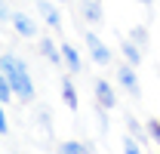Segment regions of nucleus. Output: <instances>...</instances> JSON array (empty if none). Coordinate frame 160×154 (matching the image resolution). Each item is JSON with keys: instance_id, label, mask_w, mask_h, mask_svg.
Instances as JSON below:
<instances>
[{"instance_id": "7", "label": "nucleus", "mask_w": 160, "mask_h": 154, "mask_svg": "<svg viewBox=\"0 0 160 154\" xmlns=\"http://www.w3.org/2000/svg\"><path fill=\"white\" fill-rule=\"evenodd\" d=\"M37 13L43 19V25H49V28H59L62 25V16H59V9L52 6V0H37Z\"/></svg>"}, {"instance_id": "15", "label": "nucleus", "mask_w": 160, "mask_h": 154, "mask_svg": "<svg viewBox=\"0 0 160 154\" xmlns=\"http://www.w3.org/2000/svg\"><path fill=\"white\" fill-rule=\"evenodd\" d=\"M145 130H148V139L157 145V151H160V120H148V126H145Z\"/></svg>"}, {"instance_id": "4", "label": "nucleus", "mask_w": 160, "mask_h": 154, "mask_svg": "<svg viewBox=\"0 0 160 154\" xmlns=\"http://www.w3.org/2000/svg\"><path fill=\"white\" fill-rule=\"evenodd\" d=\"M92 93H96V102H99V108L105 111H111V108H117V96H114V86L105 80V77H96V83H92Z\"/></svg>"}, {"instance_id": "13", "label": "nucleus", "mask_w": 160, "mask_h": 154, "mask_svg": "<svg viewBox=\"0 0 160 154\" xmlns=\"http://www.w3.org/2000/svg\"><path fill=\"white\" fill-rule=\"evenodd\" d=\"M126 136H132V139L145 142V139H148V130H142V123H139L132 114H129V117H126Z\"/></svg>"}, {"instance_id": "6", "label": "nucleus", "mask_w": 160, "mask_h": 154, "mask_svg": "<svg viewBox=\"0 0 160 154\" xmlns=\"http://www.w3.org/2000/svg\"><path fill=\"white\" fill-rule=\"evenodd\" d=\"M62 56H65V68H68V74H80V71H83V59H80L77 46L62 43Z\"/></svg>"}, {"instance_id": "17", "label": "nucleus", "mask_w": 160, "mask_h": 154, "mask_svg": "<svg viewBox=\"0 0 160 154\" xmlns=\"http://www.w3.org/2000/svg\"><path fill=\"white\" fill-rule=\"evenodd\" d=\"M129 40H132V43H139V46H148V31H145V28H132V31H129Z\"/></svg>"}, {"instance_id": "10", "label": "nucleus", "mask_w": 160, "mask_h": 154, "mask_svg": "<svg viewBox=\"0 0 160 154\" xmlns=\"http://www.w3.org/2000/svg\"><path fill=\"white\" fill-rule=\"evenodd\" d=\"M40 56L46 59V62H52V65H65V56H62V46H56L49 37L40 40Z\"/></svg>"}, {"instance_id": "11", "label": "nucleus", "mask_w": 160, "mask_h": 154, "mask_svg": "<svg viewBox=\"0 0 160 154\" xmlns=\"http://www.w3.org/2000/svg\"><path fill=\"white\" fill-rule=\"evenodd\" d=\"M120 53H123V59H126L129 65H136V68L142 65V46H139V43H132V40H123V43H120Z\"/></svg>"}, {"instance_id": "12", "label": "nucleus", "mask_w": 160, "mask_h": 154, "mask_svg": "<svg viewBox=\"0 0 160 154\" xmlns=\"http://www.w3.org/2000/svg\"><path fill=\"white\" fill-rule=\"evenodd\" d=\"M56 154H92V148H89L86 142H77V139H71V142H62Z\"/></svg>"}, {"instance_id": "2", "label": "nucleus", "mask_w": 160, "mask_h": 154, "mask_svg": "<svg viewBox=\"0 0 160 154\" xmlns=\"http://www.w3.org/2000/svg\"><path fill=\"white\" fill-rule=\"evenodd\" d=\"M83 40H86V46H89V59H92L99 68H108V65L114 62V53L102 43V37H96L92 31H86V34H83Z\"/></svg>"}, {"instance_id": "8", "label": "nucleus", "mask_w": 160, "mask_h": 154, "mask_svg": "<svg viewBox=\"0 0 160 154\" xmlns=\"http://www.w3.org/2000/svg\"><path fill=\"white\" fill-rule=\"evenodd\" d=\"M80 16L89 22V25H99V22L105 19L102 3H99V0H80Z\"/></svg>"}, {"instance_id": "3", "label": "nucleus", "mask_w": 160, "mask_h": 154, "mask_svg": "<svg viewBox=\"0 0 160 154\" xmlns=\"http://www.w3.org/2000/svg\"><path fill=\"white\" fill-rule=\"evenodd\" d=\"M117 83L129 93L132 99H142V83H139V74H136V65H120L117 68Z\"/></svg>"}, {"instance_id": "5", "label": "nucleus", "mask_w": 160, "mask_h": 154, "mask_svg": "<svg viewBox=\"0 0 160 154\" xmlns=\"http://www.w3.org/2000/svg\"><path fill=\"white\" fill-rule=\"evenodd\" d=\"M12 28H16V34L19 37H37V22L31 19V16H25V13H12Z\"/></svg>"}, {"instance_id": "9", "label": "nucleus", "mask_w": 160, "mask_h": 154, "mask_svg": "<svg viewBox=\"0 0 160 154\" xmlns=\"http://www.w3.org/2000/svg\"><path fill=\"white\" fill-rule=\"evenodd\" d=\"M62 102H65L71 111H77V108H80V99H77V90H74V80H71V74L62 77Z\"/></svg>"}, {"instance_id": "16", "label": "nucleus", "mask_w": 160, "mask_h": 154, "mask_svg": "<svg viewBox=\"0 0 160 154\" xmlns=\"http://www.w3.org/2000/svg\"><path fill=\"white\" fill-rule=\"evenodd\" d=\"M123 154H142V142L132 139V136H126L123 139Z\"/></svg>"}, {"instance_id": "19", "label": "nucleus", "mask_w": 160, "mask_h": 154, "mask_svg": "<svg viewBox=\"0 0 160 154\" xmlns=\"http://www.w3.org/2000/svg\"><path fill=\"white\" fill-rule=\"evenodd\" d=\"M139 3H142V6H151V3H154V0H139Z\"/></svg>"}, {"instance_id": "18", "label": "nucleus", "mask_w": 160, "mask_h": 154, "mask_svg": "<svg viewBox=\"0 0 160 154\" xmlns=\"http://www.w3.org/2000/svg\"><path fill=\"white\" fill-rule=\"evenodd\" d=\"M9 133V123H6V111H0V136Z\"/></svg>"}, {"instance_id": "20", "label": "nucleus", "mask_w": 160, "mask_h": 154, "mask_svg": "<svg viewBox=\"0 0 160 154\" xmlns=\"http://www.w3.org/2000/svg\"><path fill=\"white\" fill-rule=\"evenodd\" d=\"M56 3H62V0H56Z\"/></svg>"}, {"instance_id": "14", "label": "nucleus", "mask_w": 160, "mask_h": 154, "mask_svg": "<svg viewBox=\"0 0 160 154\" xmlns=\"http://www.w3.org/2000/svg\"><path fill=\"white\" fill-rule=\"evenodd\" d=\"M12 96H16V90H12V83H9L6 77L0 74V102L6 105V102H9V99H12Z\"/></svg>"}, {"instance_id": "1", "label": "nucleus", "mask_w": 160, "mask_h": 154, "mask_svg": "<svg viewBox=\"0 0 160 154\" xmlns=\"http://www.w3.org/2000/svg\"><path fill=\"white\" fill-rule=\"evenodd\" d=\"M0 71H3V77H6L9 83H12L16 99H22V102H31V99H34V80H31V71H28V65H25L16 53H3V59H0Z\"/></svg>"}, {"instance_id": "21", "label": "nucleus", "mask_w": 160, "mask_h": 154, "mask_svg": "<svg viewBox=\"0 0 160 154\" xmlns=\"http://www.w3.org/2000/svg\"><path fill=\"white\" fill-rule=\"evenodd\" d=\"M99 3H102V0H99Z\"/></svg>"}]
</instances>
